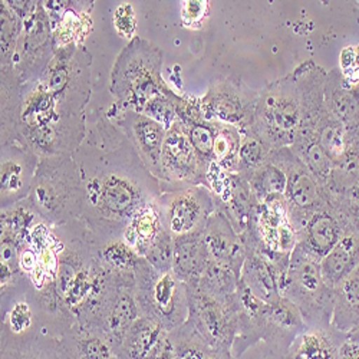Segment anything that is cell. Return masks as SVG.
<instances>
[{"instance_id":"7a4b0ae2","label":"cell","mask_w":359,"mask_h":359,"mask_svg":"<svg viewBox=\"0 0 359 359\" xmlns=\"http://www.w3.org/2000/svg\"><path fill=\"white\" fill-rule=\"evenodd\" d=\"M91 64L82 43L62 46L38 79L20 88V133L41 158L74 156L85 140Z\"/></svg>"},{"instance_id":"5bb4252c","label":"cell","mask_w":359,"mask_h":359,"mask_svg":"<svg viewBox=\"0 0 359 359\" xmlns=\"http://www.w3.org/2000/svg\"><path fill=\"white\" fill-rule=\"evenodd\" d=\"M41 157L23 137L2 144L0 156V207L6 208L31 194Z\"/></svg>"},{"instance_id":"7402d4cb","label":"cell","mask_w":359,"mask_h":359,"mask_svg":"<svg viewBox=\"0 0 359 359\" xmlns=\"http://www.w3.org/2000/svg\"><path fill=\"white\" fill-rule=\"evenodd\" d=\"M210 262L203 241V231L174 238L172 272L187 286L197 285Z\"/></svg>"},{"instance_id":"1f68e13d","label":"cell","mask_w":359,"mask_h":359,"mask_svg":"<svg viewBox=\"0 0 359 359\" xmlns=\"http://www.w3.org/2000/svg\"><path fill=\"white\" fill-rule=\"evenodd\" d=\"M97 253L109 273L121 278L135 276L134 271L140 256L123 242V238H114L97 245Z\"/></svg>"},{"instance_id":"ffe728a7","label":"cell","mask_w":359,"mask_h":359,"mask_svg":"<svg viewBox=\"0 0 359 359\" xmlns=\"http://www.w3.org/2000/svg\"><path fill=\"white\" fill-rule=\"evenodd\" d=\"M325 108L344 126H359V83L348 79L339 69L327 72Z\"/></svg>"},{"instance_id":"bcb514c9","label":"cell","mask_w":359,"mask_h":359,"mask_svg":"<svg viewBox=\"0 0 359 359\" xmlns=\"http://www.w3.org/2000/svg\"><path fill=\"white\" fill-rule=\"evenodd\" d=\"M346 335H348V341H351V342H353V344H356L359 346V326L352 329V331L348 332Z\"/></svg>"},{"instance_id":"9a60e30c","label":"cell","mask_w":359,"mask_h":359,"mask_svg":"<svg viewBox=\"0 0 359 359\" xmlns=\"http://www.w3.org/2000/svg\"><path fill=\"white\" fill-rule=\"evenodd\" d=\"M107 115L127 135L145 167L160 182H164L161 154L167 130L149 116L133 109L121 108L116 104L107 111Z\"/></svg>"},{"instance_id":"52a82bcc","label":"cell","mask_w":359,"mask_h":359,"mask_svg":"<svg viewBox=\"0 0 359 359\" xmlns=\"http://www.w3.org/2000/svg\"><path fill=\"white\" fill-rule=\"evenodd\" d=\"M134 275V297L140 316L157 322L167 332L189 319V287L172 271L160 272L140 257Z\"/></svg>"},{"instance_id":"484cf974","label":"cell","mask_w":359,"mask_h":359,"mask_svg":"<svg viewBox=\"0 0 359 359\" xmlns=\"http://www.w3.org/2000/svg\"><path fill=\"white\" fill-rule=\"evenodd\" d=\"M0 359H68L62 339L39 334L25 339L0 341Z\"/></svg>"},{"instance_id":"8fae6325","label":"cell","mask_w":359,"mask_h":359,"mask_svg":"<svg viewBox=\"0 0 359 359\" xmlns=\"http://www.w3.org/2000/svg\"><path fill=\"white\" fill-rule=\"evenodd\" d=\"M189 287V322L213 349H230L238 327V302H226L203 292L197 285Z\"/></svg>"},{"instance_id":"ac0fdd59","label":"cell","mask_w":359,"mask_h":359,"mask_svg":"<svg viewBox=\"0 0 359 359\" xmlns=\"http://www.w3.org/2000/svg\"><path fill=\"white\" fill-rule=\"evenodd\" d=\"M203 241L212 262L230 267L236 275L241 276L246 259L243 237L219 208L208 217L203 229Z\"/></svg>"},{"instance_id":"cb8c5ba5","label":"cell","mask_w":359,"mask_h":359,"mask_svg":"<svg viewBox=\"0 0 359 359\" xmlns=\"http://www.w3.org/2000/svg\"><path fill=\"white\" fill-rule=\"evenodd\" d=\"M168 332L157 322L140 316L116 349L118 359H148L167 339Z\"/></svg>"},{"instance_id":"7c38bea8","label":"cell","mask_w":359,"mask_h":359,"mask_svg":"<svg viewBox=\"0 0 359 359\" xmlns=\"http://www.w3.org/2000/svg\"><path fill=\"white\" fill-rule=\"evenodd\" d=\"M259 91L248 86L242 78L216 79L198 100L203 115L210 121L230 124L241 131L252 126Z\"/></svg>"},{"instance_id":"603a6c76","label":"cell","mask_w":359,"mask_h":359,"mask_svg":"<svg viewBox=\"0 0 359 359\" xmlns=\"http://www.w3.org/2000/svg\"><path fill=\"white\" fill-rule=\"evenodd\" d=\"M348 335L331 327H308L296 339L285 359H339V348Z\"/></svg>"},{"instance_id":"5b68a950","label":"cell","mask_w":359,"mask_h":359,"mask_svg":"<svg viewBox=\"0 0 359 359\" xmlns=\"http://www.w3.org/2000/svg\"><path fill=\"white\" fill-rule=\"evenodd\" d=\"M280 294L301 312L308 327H331L335 289L323 280L320 260L296 245L280 283Z\"/></svg>"},{"instance_id":"f35d334b","label":"cell","mask_w":359,"mask_h":359,"mask_svg":"<svg viewBox=\"0 0 359 359\" xmlns=\"http://www.w3.org/2000/svg\"><path fill=\"white\" fill-rule=\"evenodd\" d=\"M144 259L160 272L172 271L174 237L165 227H163V230L158 233L153 245L147 250Z\"/></svg>"},{"instance_id":"e0dca14e","label":"cell","mask_w":359,"mask_h":359,"mask_svg":"<svg viewBox=\"0 0 359 359\" xmlns=\"http://www.w3.org/2000/svg\"><path fill=\"white\" fill-rule=\"evenodd\" d=\"M134 282H118L109 292L94 325L88 327L100 332L115 353L131 325L140 318L134 297Z\"/></svg>"},{"instance_id":"30bf717a","label":"cell","mask_w":359,"mask_h":359,"mask_svg":"<svg viewBox=\"0 0 359 359\" xmlns=\"http://www.w3.org/2000/svg\"><path fill=\"white\" fill-rule=\"evenodd\" d=\"M55 50L50 18L43 2H34L31 12L22 19V32L13 56V71L20 88L42 75Z\"/></svg>"},{"instance_id":"f6af8a7d","label":"cell","mask_w":359,"mask_h":359,"mask_svg":"<svg viewBox=\"0 0 359 359\" xmlns=\"http://www.w3.org/2000/svg\"><path fill=\"white\" fill-rule=\"evenodd\" d=\"M207 359H237L230 349H213Z\"/></svg>"},{"instance_id":"f1b7e54d","label":"cell","mask_w":359,"mask_h":359,"mask_svg":"<svg viewBox=\"0 0 359 359\" xmlns=\"http://www.w3.org/2000/svg\"><path fill=\"white\" fill-rule=\"evenodd\" d=\"M332 326L344 334L359 326V264L335 287Z\"/></svg>"},{"instance_id":"836d02e7","label":"cell","mask_w":359,"mask_h":359,"mask_svg":"<svg viewBox=\"0 0 359 359\" xmlns=\"http://www.w3.org/2000/svg\"><path fill=\"white\" fill-rule=\"evenodd\" d=\"M216 123L217 127L213 148V165L226 172H237L238 149H241L242 142L241 130L230 124L219 121Z\"/></svg>"},{"instance_id":"d4e9b609","label":"cell","mask_w":359,"mask_h":359,"mask_svg":"<svg viewBox=\"0 0 359 359\" xmlns=\"http://www.w3.org/2000/svg\"><path fill=\"white\" fill-rule=\"evenodd\" d=\"M163 227L164 224L160 205L158 201L154 200L153 203H148L140 208L130 219L123 233V242L130 246L140 257H144Z\"/></svg>"},{"instance_id":"3957f363","label":"cell","mask_w":359,"mask_h":359,"mask_svg":"<svg viewBox=\"0 0 359 359\" xmlns=\"http://www.w3.org/2000/svg\"><path fill=\"white\" fill-rule=\"evenodd\" d=\"M163 50L134 36L119 52L111 74V94L118 107L142 112L145 105L171 88L163 78Z\"/></svg>"},{"instance_id":"44dd1931","label":"cell","mask_w":359,"mask_h":359,"mask_svg":"<svg viewBox=\"0 0 359 359\" xmlns=\"http://www.w3.org/2000/svg\"><path fill=\"white\" fill-rule=\"evenodd\" d=\"M283 276L275 264L257 253L248 249L246 259L242 267L241 282L264 304L278 301L280 294V283Z\"/></svg>"},{"instance_id":"277c9868","label":"cell","mask_w":359,"mask_h":359,"mask_svg":"<svg viewBox=\"0 0 359 359\" xmlns=\"http://www.w3.org/2000/svg\"><path fill=\"white\" fill-rule=\"evenodd\" d=\"M29 201L39 217L52 227L81 220L85 187L79 167L72 156L41 158Z\"/></svg>"},{"instance_id":"60d3db41","label":"cell","mask_w":359,"mask_h":359,"mask_svg":"<svg viewBox=\"0 0 359 359\" xmlns=\"http://www.w3.org/2000/svg\"><path fill=\"white\" fill-rule=\"evenodd\" d=\"M208 5L204 0H189V2H183L182 6V18L184 25L198 27L201 20L205 18Z\"/></svg>"},{"instance_id":"7bdbcfd3","label":"cell","mask_w":359,"mask_h":359,"mask_svg":"<svg viewBox=\"0 0 359 359\" xmlns=\"http://www.w3.org/2000/svg\"><path fill=\"white\" fill-rule=\"evenodd\" d=\"M339 359H359V346L346 339L339 348Z\"/></svg>"},{"instance_id":"e575fe53","label":"cell","mask_w":359,"mask_h":359,"mask_svg":"<svg viewBox=\"0 0 359 359\" xmlns=\"http://www.w3.org/2000/svg\"><path fill=\"white\" fill-rule=\"evenodd\" d=\"M243 178L249 183L253 194L260 203L267 197L285 194L287 183L285 171L276 163H273L271 157L262 167Z\"/></svg>"},{"instance_id":"ba28073f","label":"cell","mask_w":359,"mask_h":359,"mask_svg":"<svg viewBox=\"0 0 359 359\" xmlns=\"http://www.w3.org/2000/svg\"><path fill=\"white\" fill-rule=\"evenodd\" d=\"M271 160L286 174L285 198L287 203V217L296 234H299L316 213L329 205L334 193L318 182L290 147L273 149Z\"/></svg>"},{"instance_id":"8d00e7d4","label":"cell","mask_w":359,"mask_h":359,"mask_svg":"<svg viewBox=\"0 0 359 359\" xmlns=\"http://www.w3.org/2000/svg\"><path fill=\"white\" fill-rule=\"evenodd\" d=\"M241 134L242 142L241 149H238L237 174L246 177L262 167L271 157L273 149L250 128L241 131Z\"/></svg>"},{"instance_id":"d590c367","label":"cell","mask_w":359,"mask_h":359,"mask_svg":"<svg viewBox=\"0 0 359 359\" xmlns=\"http://www.w3.org/2000/svg\"><path fill=\"white\" fill-rule=\"evenodd\" d=\"M41 220L42 219L35 212L31 201L26 198L13 205L2 208V213H0V233L26 238L31 233V229Z\"/></svg>"},{"instance_id":"f546056e","label":"cell","mask_w":359,"mask_h":359,"mask_svg":"<svg viewBox=\"0 0 359 359\" xmlns=\"http://www.w3.org/2000/svg\"><path fill=\"white\" fill-rule=\"evenodd\" d=\"M2 144L23 137L20 133L22 94L13 68H2Z\"/></svg>"},{"instance_id":"83f0119b","label":"cell","mask_w":359,"mask_h":359,"mask_svg":"<svg viewBox=\"0 0 359 359\" xmlns=\"http://www.w3.org/2000/svg\"><path fill=\"white\" fill-rule=\"evenodd\" d=\"M61 339L68 359H118L109 342L100 332L78 323Z\"/></svg>"},{"instance_id":"4dcf8cb0","label":"cell","mask_w":359,"mask_h":359,"mask_svg":"<svg viewBox=\"0 0 359 359\" xmlns=\"http://www.w3.org/2000/svg\"><path fill=\"white\" fill-rule=\"evenodd\" d=\"M238 283H241V276L236 275L230 267L210 260L197 286L222 301L234 302L237 299Z\"/></svg>"},{"instance_id":"4316f807","label":"cell","mask_w":359,"mask_h":359,"mask_svg":"<svg viewBox=\"0 0 359 359\" xmlns=\"http://www.w3.org/2000/svg\"><path fill=\"white\" fill-rule=\"evenodd\" d=\"M359 264V231L345 234L320 260L323 280L335 289Z\"/></svg>"},{"instance_id":"d6986e66","label":"cell","mask_w":359,"mask_h":359,"mask_svg":"<svg viewBox=\"0 0 359 359\" xmlns=\"http://www.w3.org/2000/svg\"><path fill=\"white\" fill-rule=\"evenodd\" d=\"M345 234H349L348 223L334 194L325 210L316 213L297 234V245L322 260Z\"/></svg>"},{"instance_id":"6da1fadb","label":"cell","mask_w":359,"mask_h":359,"mask_svg":"<svg viewBox=\"0 0 359 359\" xmlns=\"http://www.w3.org/2000/svg\"><path fill=\"white\" fill-rule=\"evenodd\" d=\"M72 157L85 187L81 220L95 245L123 238L130 219L161 194L160 180L104 111Z\"/></svg>"},{"instance_id":"9c48e42d","label":"cell","mask_w":359,"mask_h":359,"mask_svg":"<svg viewBox=\"0 0 359 359\" xmlns=\"http://www.w3.org/2000/svg\"><path fill=\"white\" fill-rule=\"evenodd\" d=\"M157 198L164 227L172 237L203 231L208 217L216 210L215 196L204 186H177L160 182Z\"/></svg>"},{"instance_id":"ab89813d","label":"cell","mask_w":359,"mask_h":359,"mask_svg":"<svg viewBox=\"0 0 359 359\" xmlns=\"http://www.w3.org/2000/svg\"><path fill=\"white\" fill-rule=\"evenodd\" d=\"M177 98L178 94L171 89L170 93L158 95L149 101L141 114L154 119V121L160 123L165 130H168L177 121Z\"/></svg>"},{"instance_id":"2e32d148","label":"cell","mask_w":359,"mask_h":359,"mask_svg":"<svg viewBox=\"0 0 359 359\" xmlns=\"http://www.w3.org/2000/svg\"><path fill=\"white\" fill-rule=\"evenodd\" d=\"M161 164L165 183L177 186H204L208 189L210 168L196 153L183 124L178 119L165 133Z\"/></svg>"},{"instance_id":"b9f144b4","label":"cell","mask_w":359,"mask_h":359,"mask_svg":"<svg viewBox=\"0 0 359 359\" xmlns=\"http://www.w3.org/2000/svg\"><path fill=\"white\" fill-rule=\"evenodd\" d=\"M115 25L118 32L124 35V36H133L134 32V26H135V20H134V15H133V9L130 5H121L116 12H115ZM134 38V36H133Z\"/></svg>"},{"instance_id":"74e56055","label":"cell","mask_w":359,"mask_h":359,"mask_svg":"<svg viewBox=\"0 0 359 359\" xmlns=\"http://www.w3.org/2000/svg\"><path fill=\"white\" fill-rule=\"evenodd\" d=\"M0 22H2V34H0L2 68H13V56L22 32V19L13 12L8 2H2L0 4Z\"/></svg>"},{"instance_id":"ee69618b","label":"cell","mask_w":359,"mask_h":359,"mask_svg":"<svg viewBox=\"0 0 359 359\" xmlns=\"http://www.w3.org/2000/svg\"><path fill=\"white\" fill-rule=\"evenodd\" d=\"M148 359H174L172 351H171V346H170V342H168V337Z\"/></svg>"},{"instance_id":"8992f818","label":"cell","mask_w":359,"mask_h":359,"mask_svg":"<svg viewBox=\"0 0 359 359\" xmlns=\"http://www.w3.org/2000/svg\"><path fill=\"white\" fill-rule=\"evenodd\" d=\"M301 123L302 97L293 72L260 89L249 128L269 147L272 149L290 147Z\"/></svg>"},{"instance_id":"d6a6232c","label":"cell","mask_w":359,"mask_h":359,"mask_svg":"<svg viewBox=\"0 0 359 359\" xmlns=\"http://www.w3.org/2000/svg\"><path fill=\"white\" fill-rule=\"evenodd\" d=\"M168 342L174 359H207L213 351L189 320L168 332Z\"/></svg>"},{"instance_id":"4fadbf2b","label":"cell","mask_w":359,"mask_h":359,"mask_svg":"<svg viewBox=\"0 0 359 359\" xmlns=\"http://www.w3.org/2000/svg\"><path fill=\"white\" fill-rule=\"evenodd\" d=\"M306 329L301 312L283 296L264 304L257 319V339L263 344V359H285Z\"/></svg>"}]
</instances>
